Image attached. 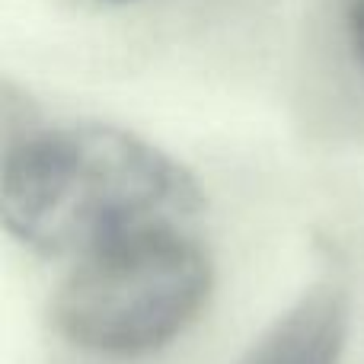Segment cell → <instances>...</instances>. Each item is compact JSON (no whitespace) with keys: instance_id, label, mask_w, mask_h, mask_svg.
Returning <instances> with one entry per match:
<instances>
[{"instance_id":"3957f363","label":"cell","mask_w":364,"mask_h":364,"mask_svg":"<svg viewBox=\"0 0 364 364\" xmlns=\"http://www.w3.org/2000/svg\"><path fill=\"white\" fill-rule=\"evenodd\" d=\"M348 294L333 282L304 291L237 364H339L348 339Z\"/></svg>"},{"instance_id":"6da1fadb","label":"cell","mask_w":364,"mask_h":364,"mask_svg":"<svg viewBox=\"0 0 364 364\" xmlns=\"http://www.w3.org/2000/svg\"><path fill=\"white\" fill-rule=\"evenodd\" d=\"M201 211L198 179L128 128L77 122L6 144L0 218L42 256L77 262L138 233L195 227Z\"/></svg>"},{"instance_id":"7a4b0ae2","label":"cell","mask_w":364,"mask_h":364,"mask_svg":"<svg viewBox=\"0 0 364 364\" xmlns=\"http://www.w3.org/2000/svg\"><path fill=\"white\" fill-rule=\"evenodd\" d=\"M211 288L214 262L192 227H166L77 259L48 316L83 352L147 355L198 320Z\"/></svg>"},{"instance_id":"277c9868","label":"cell","mask_w":364,"mask_h":364,"mask_svg":"<svg viewBox=\"0 0 364 364\" xmlns=\"http://www.w3.org/2000/svg\"><path fill=\"white\" fill-rule=\"evenodd\" d=\"M348 42H352L355 58H358L364 68V0H355L348 6Z\"/></svg>"},{"instance_id":"5b68a950","label":"cell","mask_w":364,"mask_h":364,"mask_svg":"<svg viewBox=\"0 0 364 364\" xmlns=\"http://www.w3.org/2000/svg\"><path fill=\"white\" fill-rule=\"evenodd\" d=\"M100 4H112V6H125V4H134V0H100Z\"/></svg>"}]
</instances>
